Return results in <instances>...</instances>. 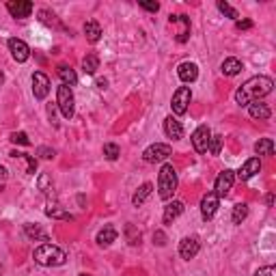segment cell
Listing matches in <instances>:
<instances>
[{"mask_svg":"<svg viewBox=\"0 0 276 276\" xmlns=\"http://www.w3.org/2000/svg\"><path fill=\"white\" fill-rule=\"evenodd\" d=\"M274 91V80L267 76H253L235 91V102L240 106H248L253 102H261L265 95Z\"/></svg>","mask_w":276,"mask_h":276,"instance_id":"obj_1","label":"cell"},{"mask_svg":"<svg viewBox=\"0 0 276 276\" xmlns=\"http://www.w3.org/2000/svg\"><path fill=\"white\" fill-rule=\"evenodd\" d=\"M32 259L39 263V265H45V267H56V265H63L67 261V255H65V250L54 246V244H41L35 248V253H32Z\"/></svg>","mask_w":276,"mask_h":276,"instance_id":"obj_2","label":"cell"},{"mask_svg":"<svg viewBox=\"0 0 276 276\" xmlns=\"http://www.w3.org/2000/svg\"><path fill=\"white\" fill-rule=\"evenodd\" d=\"M177 186H179V179H177L175 166L173 164H164L160 168V175H158V194H160V199L168 201L175 194Z\"/></svg>","mask_w":276,"mask_h":276,"instance_id":"obj_3","label":"cell"},{"mask_svg":"<svg viewBox=\"0 0 276 276\" xmlns=\"http://www.w3.org/2000/svg\"><path fill=\"white\" fill-rule=\"evenodd\" d=\"M56 106L61 108L65 119H71V117L76 115V97H74L71 86L61 84L59 88H56Z\"/></svg>","mask_w":276,"mask_h":276,"instance_id":"obj_4","label":"cell"},{"mask_svg":"<svg viewBox=\"0 0 276 276\" xmlns=\"http://www.w3.org/2000/svg\"><path fill=\"white\" fill-rule=\"evenodd\" d=\"M170 156H173V149H170V145H164V143H156L147 147L143 151V160L147 162V164H158V162H166Z\"/></svg>","mask_w":276,"mask_h":276,"instance_id":"obj_5","label":"cell"},{"mask_svg":"<svg viewBox=\"0 0 276 276\" xmlns=\"http://www.w3.org/2000/svg\"><path fill=\"white\" fill-rule=\"evenodd\" d=\"M192 102V91L190 86H179L177 91L173 93V100H170V108H173V112L177 117H181L188 112V106Z\"/></svg>","mask_w":276,"mask_h":276,"instance_id":"obj_6","label":"cell"},{"mask_svg":"<svg viewBox=\"0 0 276 276\" xmlns=\"http://www.w3.org/2000/svg\"><path fill=\"white\" fill-rule=\"evenodd\" d=\"M168 24L170 26H177L175 30V41L177 43H186L190 39V18L188 15H168Z\"/></svg>","mask_w":276,"mask_h":276,"instance_id":"obj_7","label":"cell"},{"mask_svg":"<svg viewBox=\"0 0 276 276\" xmlns=\"http://www.w3.org/2000/svg\"><path fill=\"white\" fill-rule=\"evenodd\" d=\"M233 183H235V170L224 168L214 181V194L218 199H224L229 194V190L233 188Z\"/></svg>","mask_w":276,"mask_h":276,"instance_id":"obj_8","label":"cell"},{"mask_svg":"<svg viewBox=\"0 0 276 276\" xmlns=\"http://www.w3.org/2000/svg\"><path fill=\"white\" fill-rule=\"evenodd\" d=\"M209 138H212V129H209V125H199L192 132V138H190L194 151H197V153H207Z\"/></svg>","mask_w":276,"mask_h":276,"instance_id":"obj_9","label":"cell"},{"mask_svg":"<svg viewBox=\"0 0 276 276\" xmlns=\"http://www.w3.org/2000/svg\"><path fill=\"white\" fill-rule=\"evenodd\" d=\"M48 93H50V78H48L43 71H35L32 74V95L35 100H45Z\"/></svg>","mask_w":276,"mask_h":276,"instance_id":"obj_10","label":"cell"},{"mask_svg":"<svg viewBox=\"0 0 276 276\" xmlns=\"http://www.w3.org/2000/svg\"><path fill=\"white\" fill-rule=\"evenodd\" d=\"M7 45H9V52L18 63H26L30 59V48L26 41H22V39L11 37L9 41H7Z\"/></svg>","mask_w":276,"mask_h":276,"instance_id":"obj_11","label":"cell"},{"mask_svg":"<svg viewBox=\"0 0 276 276\" xmlns=\"http://www.w3.org/2000/svg\"><path fill=\"white\" fill-rule=\"evenodd\" d=\"M218 207H220V199L216 197L214 192H207L205 197L201 199V216L203 220H212V218L216 216Z\"/></svg>","mask_w":276,"mask_h":276,"instance_id":"obj_12","label":"cell"},{"mask_svg":"<svg viewBox=\"0 0 276 276\" xmlns=\"http://www.w3.org/2000/svg\"><path fill=\"white\" fill-rule=\"evenodd\" d=\"M32 9H35V7H32V3H28V0H9V3H7V11L18 20L28 18Z\"/></svg>","mask_w":276,"mask_h":276,"instance_id":"obj_13","label":"cell"},{"mask_svg":"<svg viewBox=\"0 0 276 276\" xmlns=\"http://www.w3.org/2000/svg\"><path fill=\"white\" fill-rule=\"evenodd\" d=\"M259 170H261V160H259V158H248L244 164H242V168L235 173V177H238L240 181H248V179H253Z\"/></svg>","mask_w":276,"mask_h":276,"instance_id":"obj_14","label":"cell"},{"mask_svg":"<svg viewBox=\"0 0 276 276\" xmlns=\"http://www.w3.org/2000/svg\"><path fill=\"white\" fill-rule=\"evenodd\" d=\"M199 250H201V242H199V238H183L181 242H179V255H181V259H186V261H190V259H194L199 255Z\"/></svg>","mask_w":276,"mask_h":276,"instance_id":"obj_15","label":"cell"},{"mask_svg":"<svg viewBox=\"0 0 276 276\" xmlns=\"http://www.w3.org/2000/svg\"><path fill=\"white\" fill-rule=\"evenodd\" d=\"M177 76H179V80H181V82H186V84L194 82V80L199 78V67H197V63H190V61L181 63L179 67H177Z\"/></svg>","mask_w":276,"mask_h":276,"instance_id":"obj_16","label":"cell"},{"mask_svg":"<svg viewBox=\"0 0 276 276\" xmlns=\"http://www.w3.org/2000/svg\"><path fill=\"white\" fill-rule=\"evenodd\" d=\"M183 203L181 201H173V203H168V205L164 207V216H162V222L164 224H173L177 218H179L183 214Z\"/></svg>","mask_w":276,"mask_h":276,"instance_id":"obj_17","label":"cell"},{"mask_svg":"<svg viewBox=\"0 0 276 276\" xmlns=\"http://www.w3.org/2000/svg\"><path fill=\"white\" fill-rule=\"evenodd\" d=\"M164 134L168 138H173V141H179V138H183V125L175 117H166L164 119Z\"/></svg>","mask_w":276,"mask_h":276,"instance_id":"obj_18","label":"cell"},{"mask_svg":"<svg viewBox=\"0 0 276 276\" xmlns=\"http://www.w3.org/2000/svg\"><path fill=\"white\" fill-rule=\"evenodd\" d=\"M248 115L253 119H257V121H265V119H270L272 110L263 102H253V104H248Z\"/></svg>","mask_w":276,"mask_h":276,"instance_id":"obj_19","label":"cell"},{"mask_svg":"<svg viewBox=\"0 0 276 276\" xmlns=\"http://www.w3.org/2000/svg\"><path fill=\"white\" fill-rule=\"evenodd\" d=\"M242 69H244V65H242L240 59H235V56H229V59H224V61H222V67H220L222 74H224V76H229V78L238 76Z\"/></svg>","mask_w":276,"mask_h":276,"instance_id":"obj_20","label":"cell"},{"mask_svg":"<svg viewBox=\"0 0 276 276\" xmlns=\"http://www.w3.org/2000/svg\"><path fill=\"white\" fill-rule=\"evenodd\" d=\"M84 37H86V41L88 43H97L102 39V26H100V22L97 20H88L84 24Z\"/></svg>","mask_w":276,"mask_h":276,"instance_id":"obj_21","label":"cell"},{"mask_svg":"<svg viewBox=\"0 0 276 276\" xmlns=\"http://www.w3.org/2000/svg\"><path fill=\"white\" fill-rule=\"evenodd\" d=\"M117 229H115V226H104V229L100 231V233H97V238H95V242H97V244H100V246H104V248H106V246H110L112 244V242H115L117 240Z\"/></svg>","mask_w":276,"mask_h":276,"instance_id":"obj_22","label":"cell"},{"mask_svg":"<svg viewBox=\"0 0 276 276\" xmlns=\"http://www.w3.org/2000/svg\"><path fill=\"white\" fill-rule=\"evenodd\" d=\"M151 192H153V183H149V181H147V183H143L141 188L136 190L134 197H132V205H134V207H141L143 203L151 197Z\"/></svg>","mask_w":276,"mask_h":276,"instance_id":"obj_23","label":"cell"},{"mask_svg":"<svg viewBox=\"0 0 276 276\" xmlns=\"http://www.w3.org/2000/svg\"><path fill=\"white\" fill-rule=\"evenodd\" d=\"M24 233H26V238L30 240H39V242H48V233L41 229L39 224H32V222H26L24 224Z\"/></svg>","mask_w":276,"mask_h":276,"instance_id":"obj_24","label":"cell"},{"mask_svg":"<svg viewBox=\"0 0 276 276\" xmlns=\"http://www.w3.org/2000/svg\"><path fill=\"white\" fill-rule=\"evenodd\" d=\"M59 78L63 80V84H67V86H74L78 82V76H76V71L69 67V65H59Z\"/></svg>","mask_w":276,"mask_h":276,"instance_id":"obj_25","label":"cell"},{"mask_svg":"<svg viewBox=\"0 0 276 276\" xmlns=\"http://www.w3.org/2000/svg\"><path fill=\"white\" fill-rule=\"evenodd\" d=\"M82 69H84V74L93 76L95 71L100 69V56H97L95 52H88L84 59H82Z\"/></svg>","mask_w":276,"mask_h":276,"instance_id":"obj_26","label":"cell"},{"mask_svg":"<svg viewBox=\"0 0 276 276\" xmlns=\"http://www.w3.org/2000/svg\"><path fill=\"white\" fill-rule=\"evenodd\" d=\"M255 153L257 156H274V141L272 138H259L255 143Z\"/></svg>","mask_w":276,"mask_h":276,"instance_id":"obj_27","label":"cell"},{"mask_svg":"<svg viewBox=\"0 0 276 276\" xmlns=\"http://www.w3.org/2000/svg\"><path fill=\"white\" fill-rule=\"evenodd\" d=\"M45 216L48 218H56V220H67V222L74 220V216H71L69 212H65V209L59 207V205H48L45 207Z\"/></svg>","mask_w":276,"mask_h":276,"instance_id":"obj_28","label":"cell"},{"mask_svg":"<svg viewBox=\"0 0 276 276\" xmlns=\"http://www.w3.org/2000/svg\"><path fill=\"white\" fill-rule=\"evenodd\" d=\"M248 218V205L246 203H238V205L233 207V212H231V222L233 224H242Z\"/></svg>","mask_w":276,"mask_h":276,"instance_id":"obj_29","label":"cell"},{"mask_svg":"<svg viewBox=\"0 0 276 276\" xmlns=\"http://www.w3.org/2000/svg\"><path fill=\"white\" fill-rule=\"evenodd\" d=\"M9 156H11V158H18V160H26V164H28L26 173H28V175H35V170H37V160H35V156H28V153H20V151H11Z\"/></svg>","mask_w":276,"mask_h":276,"instance_id":"obj_30","label":"cell"},{"mask_svg":"<svg viewBox=\"0 0 276 276\" xmlns=\"http://www.w3.org/2000/svg\"><path fill=\"white\" fill-rule=\"evenodd\" d=\"M104 156H106V160L115 162V160L121 156V149H119V145H117V143H106V145H104Z\"/></svg>","mask_w":276,"mask_h":276,"instance_id":"obj_31","label":"cell"},{"mask_svg":"<svg viewBox=\"0 0 276 276\" xmlns=\"http://www.w3.org/2000/svg\"><path fill=\"white\" fill-rule=\"evenodd\" d=\"M218 11L224 13L226 18H231V20H235V22H238V18H240V13L235 11L229 3H224V0H218Z\"/></svg>","mask_w":276,"mask_h":276,"instance_id":"obj_32","label":"cell"},{"mask_svg":"<svg viewBox=\"0 0 276 276\" xmlns=\"http://www.w3.org/2000/svg\"><path fill=\"white\" fill-rule=\"evenodd\" d=\"M125 235H127V242H129L132 246L141 244V231H136L134 224H125Z\"/></svg>","mask_w":276,"mask_h":276,"instance_id":"obj_33","label":"cell"},{"mask_svg":"<svg viewBox=\"0 0 276 276\" xmlns=\"http://www.w3.org/2000/svg\"><path fill=\"white\" fill-rule=\"evenodd\" d=\"M220 149H222V136H212V138H209L207 151L212 153V156H220Z\"/></svg>","mask_w":276,"mask_h":276,"instance_id":"obj_34","label":"cell"},{"mask_svg":"<svg viewBox=\"0 0 276 276\" xmlns=\"http://www.w3.org/2000/svg\"><path fill=\"white\" fill-rule=\"evenodd\" d=\"M11 143L28 147V145H30V138H28V134H24V132H13V134H11Z\"/></svg>","mask_w":276,"mask_h":276,"instance_id":"obj_35","label":"cell"},{"mask_svg":"<svg viewBox=\"0 0 276 276\" xmlns=\"http://www.w3.org/2000/svg\"><path fill=\"white\" fill-rule=\"evenodd\" d=\"M52 179H50V175H41V177H39V190H41V192H50L52 190Z\"/></svg>","mask_w":276,"mask_h":276,"instance_id":"obj_36","label":"cell"},{"mask_svg":"<svg viewBox=\"0 0 276 276\" xmlns=\"http://www.w3.org/2000/svg\"><path fill=\"white\" fill-rule=\"evenodd\" d=\"M138 7L145 9V11H149V13H158L160 11V3H147V0H141Z\"/></svg>","mask_w":276,"mask_h":276,"instance_id":"obj_37","label":"cell"},{"mask_svg":"<svg viewBox=\"0 0 276 276\" xmlns=\"http://www.w3.org/2000/svg\"><path fill=\"white\" fill-rule=\"evenodd\" d=\"M37 156L43 158V160H52L56 153H54V149H50V147H37Z\"/></svg>","mask_w":276,"mask_h":276,"instance_id":"obj_38","label":"cell"},{"mask_svg":"<svg viewBox=\"0 0 276 276\" xmlns=\"http://www.w3.org/2000/svg\"><path fill=\"white\" fill-rule=\"evenodd\" d=\"M255 276H276V267H274V265H265V267H259Z\"/></svg>","mask_w":276,"mask_h":276,"instance_id":"obj_39","label":"cell"},{"mask_svg":"<svg viewBox=\"0 0 276 276\" xmlns=\"http://www.w3.org/2000/svg\"><path fill=\"white\" fill-rule=\"evenodd\" d=\"M153 244H158V246H166V235L162 233V231H156V233H153Z\"/></svg>","mask_w":276,"mask_h":276,"instance_id":"obj_40","label":"cell"},{"mask_svg":"<svg viewBox=\"0 0 276 276\" xmlns=\"http://www.w3.org/2000/svg\"><path fill=\"white\" fill-rule=\"evenodd\" d=\"M235 28H238V30H250V28H253V22H250V20H238V22H235Z\"/></svg>","mask_w":276,"mask_h":276,"instance_id":"obj_41","label":"cell"},{"mask_svg":"<svg viewBox=\"0 0 276 276\" xmlns=\"http://www.w3.org/2000/svg\"><path fill=\"white\" fill-rule=\"evenodd\" d=\"M265 203H267V207H272V205H274V194H272V192L265 197Z\"/></svg>","mask_w":276,"mask_h":276,"instance_id":"obj_42","label":"cell"},{"mask_svg":"<svg viewBox=\"0 0 276 276\" xmlns=\"http://www.w3.org/2000/svg\"><path fill=\"white\" fill-rule=\"evenodd\" d=\"M7 177H9V173H7V168H5V166H0V179H3V181H5V179H7Z\"/></svg>","mask_w":276,"mask_h":276,"instance_id":"obj_43","label":"cell"},{"mask_svg":"<svg viewBox=\"0 0 276 276\" xmlns=\"http://www.w3.org/2000/svg\"><path fill=\"white\" fill-rule=\"evenodd\" d=\"M97 86H100V88H106V80H97Z\"/></svg>","mask_w":276,"mask_h":276,"instance_id":"obj_44","label":"cell"},{"mask_svg":"<svg viewBox=\"0 0 276 276\" xmlns=\"http://www.w3.org/2000/svg\"><path fill=\"white\" fill-rule=\"evenodd\" d=\"M5 82V74H3V71H0V84H3Z\"/></svg>","mask_w":276,"mask_h":276,"instance_id":"obj_45","label":"cell"},{"mask_svg":"<svg viewBox=\"0 0 276 276\" xmlns=\"http://www.w3.org/2000/svg\"><path fill=\"white\" fill-rule=\"evenodd\" d=\"M0 274H3V265H0Z\"/></svg>","mask_w":276,"mask_h":276,"instance_id":"obj_46","label":"cell"}]
</instances>
